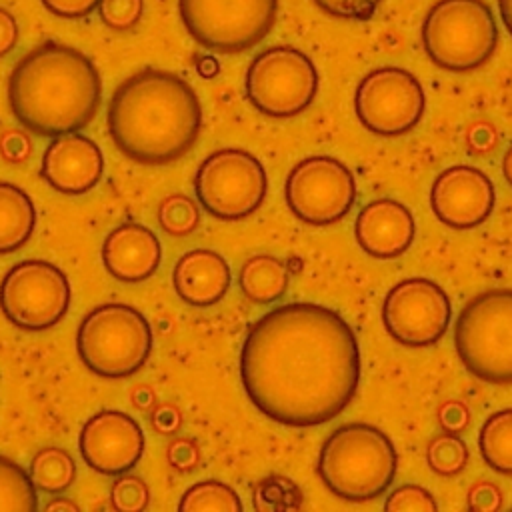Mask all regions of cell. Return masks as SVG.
<instances>
[{
	"instance_id": "6da1fadb",
	"label": "cell",
	"mask_w": 512,
	"mask_h": 512,
	"mask_svg": "<svg viewBox=\"0 0 512 512\" xmlns=\"http://www.w3.org/2000/svg\"><path fill=\"white\" fill-rule=\"evenodd\" d=\"M248 400L270 420L310 428L336 418L360 382V348L332 308L290 302L260 316L240 350Z\"/></svg>"
},
{
	"instance_id": "7a4b0ae2",
	"label": "cell",
	"mask_w": 512,
	"mask_h": 512,
	"mask_svg": "<svg viewBox=\"0 0 512 512\" xmlns=\"http://www.w3.org/2000/svg\"><path fill=\"white\" fill-rule=\"evenodd\" d=\"M106 122L112 142L126 158L164 166L196 144L202 130V104L178 74L146 68L116 86Z\"/></svg>"
},
{
	"instance_id": "3957f363",
	"label": "cell",
	"mask_w": 512,
	"mask_h": 512,
	"mask_svg": "<svg viewBox=\"0 0 512 512\" xmlns=\"http://www.w3.org/2000/svg\"><path fill=\"white\" fill-rule=\"evenodd\" d=\"M102 104L94 62L74 46L54 40L24 54L8 78V106L26 130L60 136L88 126Z\"/></svg>"
},
{
	"instance_id": "277c9868",
	"label": "cell",
	"mask_w": 512,
	"mask_h": 512,
	"mask_svg": "<svg viewBox=\"0 0 512 512\" xmlns=\"http://www.w3.org/2000/svg\"><path fill=\"white\" fill-rule=\"evenodd\" d=\"M398 454L392 440L376 426L348 422L322 444L318 474L322 484L348 502L382 496L396 476Z\"/></svg>"
},
{
	"instance_id": "5b68a950",
	"label": "cell",
	"mask_w": 512,
	"mask_h": 512,
	"mask_svg": "<svg viewBox=\"0 0 512 512\" xmlns=\"http://www.w3.org/2000/svg\"><path fill=\"white\" fill-rule=\"evenodd\" d=\"M454 348L464 368L486 384H512V288L472 296L454 320Z\"/></svg>"
},
{
	"instance_id": "8992f818",
	"label": "cell",
	"mask_w": 512,
	"mask_h": 512,
	"mask_svg": "<svg viewBox=\"0 0 512 512\" xmlns=\"http://www.w3.org/2000/svg\"><path fill=\"white\" fill-rule=\"evenodd\" d=\"M152 328L142 312L122 302H106L90 310L76 332L82 364L102 378H126L150 358Z\"/></svg>"
},
{
	"instance_id": "52a82bcc",
	"label": "cell",
	"mask_w": 512,
	"mask_h": 512,
	"mask_svg": "<svg viewBox=\"0 0 512 512\" xmlns=\"http://www.w3.org/2000/svg\"><path fill=\"white\" fill-rule=\"evenodd\" d=\"M496 44V18L484 0H438L422 22L428 58L450 72L480 68L494 56Z\"/></svg>"
},
{
	"instance_id": "ba28073f",
	"label": "cell",
	"mask_w": 512,
	"mask_h": 512,
	"mask_svg": "<svg viewBox=\"0 0 512 512\" xmlns=\"http://www.w3.org/2000/svg\"><path fill=\"white\" fill-rule=\"evenodd\" d=\"M186 32L206 50L244 52L266 38L278 0H178Z\"/></svg>"
},
{
	"instance_id": "9c48e42d",
	"label": "cell",
	"mask_w": 512,
	"mask_h": 512,
	"mask_svg": "<svg viewBox=\"0 0 512 512\" xmlns=\"http://www.w3.org/2000/svg\"><path fill=\"white\" fill-rule=\"evenodd\" d=\"M194 190L210 216L236 222L260 208L268 176L262 162L248 150L222 148L202 160L194 176Z\"/></svg>"
},
{
	"instance_id": "30bf717a",
	"label": "cell",
	"mask_w": 512,
	"mask_h": 512,
	"mask_svg": "<svg viewBox=\"0 0 512 512\" xmlns=\"http://www.w3.org/2000/svg\"><path fill=\"white\" fill-rule=\"evenodd\" d=\"M248 102L272 118L304 112L318 92L314 62L294 46H270L256 54L244 76Z\"/></svg>"
},
{
	"instance_id": "8fae6325",
	"label": "cell",
	"mask_w": 512,
	"mask_h": 512,
	"mask_svg": "<svg viewBox=\"0 0 512 512\" xmlns=\"http://www.w3.org/2000/svg\"><path fill=\"white\" fill-rule=\"evenodd\" d=\"M66 274L46 260H22L0 282V310L18 328L40 332L56 326L70 308Z\"/></svg>"
},
{
	"instance_id": "7c38bea8",
	"label": "cell",
	"mask_w": 512,
	"mask_h": 512,
	"mask_svg": "<svg viewBox=\"0 0 512 512\" xmlns=\"http://www.w3.org/2000/svg\"><path fill=\"white\" fill-rule=\"evenodd\" d=\"M290 212L312 226L342 220L356 200L352 170L334 156H306L292 166L284 182Z\"/></svg>"
},
{
	"instance_id": "4fadbf2b",
	"label": "cell",
	"mask_w": 512,
	"mask_h": 512,
	"mask_svg": "<svg viewBox=\"0 0 512 512\" xmlns=\"http://www.w3.org/2000/svg\"><path fill=\"white\" fill-rule=\"evenodd\" d=\"M426 98L418 78L398 66L368 72L356 86L354 110L360 124L378 136H400L424 114Z\"/></svg>"
},
{
	"instance_id": "5bb4252c",
	"label": "cell",
	"mask_w": 512,
	"mask_h": 512,
	"mask_svg": "<svg viewBox=\"0 0 512 512\" xmlns=\"http://www.w3.org/2000/svg\"><path fill=\"white\" fill-rule=\"evenodd\" d=\"M448 294L428 278H406L392 286L382 302V324L392 340L408 348L438 342L450 324Z\"/></svg>"
},
{
	"instance_id": "9a60e30c",
	"label": "cell",
	"mask_w": 512,
	"mask_h": 512,
	"mask_svg": "<svg viewBox=\"0 0 512 512\" xmlns=\"http://www.w3.org/2000/svg\"><path fill=\"white\" fill-rule=\"evenodd\" d=\"M82 460L104 476H120L136 466L144 452V432L126 412L100 410L92 414L78 436Z\"/></svg>"
},
{
	"instance_id": "2e32d148",
	"label": "cell",
	"mask_w": 512,
	"mask_h": 512,
	"mask_svg": "<svg viewBox=\"0 0 512 512\" xmlns=\"http://www.w3.org/2000/svg\"><path fill=\"white\" fill-rule=\"evenodd\" d=\"M496 204L492 180L478 168L456 164L442 170L430 188V208L438 222L454 230L484 224Z\"/></svg>"
},
{
	"instance_id": "e0dca14e",
	"label": "cell",
	"mask_w": 512,
	"mask_h": 512,
	"mask_svg": "<svg viewBox=\"0 0 512 512\" xmlns=\"http://www.w3.org/2000/svg\"><path fill=\"white\" fill-rule=\"evenodd\" d=\"M40 176L60 194H86L104 176L102 150L92 138L78 132L54 136L42 154Z\"/></svg>"
},
{
	"instance_id": "ac0fdd59",
	"label": "cell",
	"mask_w": 512,
	"mask_h": 512,
	"mask_svg": "<svg viewBox=\"0 0 512 512\" xmlns=\"http://www.w3.org/2000/svg\"><path fill=\"white\" fill-rule=\"evenodd\" d=\"M416 236L412 212L398 200L378 198L368 202L356 216L354 238L374 258L392 260L402 256Z\"/></svg>"
},
{
	"instance_id": "d6986e66",
	"label": "cell",
	"mask_w": 512,
	"mask_h": 512,
	"mask_svg": "<svg viewBox=\"0 0 512 512\" xmlns=\"http://www.w3.org/2000/svg\"><path fill=\"white\" fill-rule=\"evenodd\" d=\"M100 254L112 278L136 284L148 280L158 270L162 248L158 236L148 226L124 222L108 232Z\"/></svg>"
},
{
	"instance_id": "ffe728a7",
	"label": "cell",
	"mask_w": 512,
	"mask_h": 512,
	"mask_svg": "<svg viewBox=\"0 0 512 512\" xmlns=\"http://www.w3.org/2000/svg\"><path fill=\"white\" fill-rule=\"evenodd\" d=\"M232 272L224 256L210 248L184 252L172 270V286L180 300L206 308L220 302L230 288Z\"/></svg>"
},
{
	"instance_id": "44dd1931",
	"label": "cell",
	"mask_w": 512,
	"mask_h": 512,
	"mask_svg": "<svg viewBox=\"0 0 512 512\" xmlns=\"http://www.w3.org/2000/svg\"><path fill=\"white\" fill-rule=\"evenodd\" d=\"M288 282V266L274 254H254L244 260L238 272L240 290L254 304H272L280 300Z\"/></svg>"
},
{
	"instance_id": "7402d4cb",
	"label": "cell",
	"mask_w": 512,
	"mask_h": 512,
	"mask_svg": "<svg viewBox=\"0 0 512 512\" xmlns=\"http://www.w3.org/2000/svg\"><path fill=\"white\" fill-rule=\"evenodd\" d=\"M36 208L16 184L0 182V256L20 250L34 232Z\"/></svg>"
},
{
	"instance_id": "603a6c76",
	"label": "cell",
	"mask_w": 512,
	"mask_h": 512,
	"mask_svg": "<svg viewBox=\"0 0 512 512\" xmlns=\"http://www.w3.org/2000/svg\"><path fill=\"white\" fill-rule=\"evenodd\" d=\"M482 460L498 474L512 476V408L490 414L478 434Z\"/></svg>"
},
{
	"instance_id": "cb8c5ba5",
	"label": "cell",
	"mask_w": 512,
	"mask_h": 512,
	"mask_svg": "<svg viewBox=\"0 0 512 512\" xmlns=\"http://www.w3.org/2000/svg\"><path fill=\"white\" fill-rule=\"evenodd\" d=\"M28 474L40 492L62 494L74 482L76 462L64 448L46 446L34 454Z\"/></svg>"
},
{
	"instance_id": "d4e9b609",
	"label": "cell",
	"mask_w": 512,
	"mask_h": 512,
	"mask_svg": "<svg viewBox=\"0 0 512 512\" xmlns=\"http://www.w3.org/2000/svg\"><path fill=\"white\" fill-rule=\"evenodd\" d=\"M36 490L30 474L0 454V512H36Z\"/></svg>"
},
{
	"instance_id": "484cf974",
	"label": "cell",
	"mask_w": 512,
	"mask_h": 512,
	"mask_svg": "<svg viewBox=\"0 0 512 512\" xmlns=\"http://www.w3.org/2000/svg\"><path fill=\"white\" fill-rule=\"evenodd\" d=\"M182 512H240L242 502L236 490L220 480H204L192 484L178 502Z\"/></svg>"
},
{
	"instance_id": "4316f807",
	"label": "cell",
	"mask_w": 512,
	"mask_h": 512,
	"mask_svg": "<svg viewBox=\"0 0 512 512\" xmlns=\"http://www.w3.org/2000/svg\"><path fill=\"white\" fill-rule=\"evenodd\" d=\"M158 224L170 236H188L200 226V208L182 192L168 194L158 204Z\"/></svg>"
},
{
	"instance_id": "83f0119b",
	"label": "cell",
	"mask_w": 512,
	"mask_h": 512,
	"mask_svg": "<svg viewBox=\"0 0 512 512\" xmlns=\"http://www.w3.org/2000/svg\"><path fill=\"white\" fill-rule=\"evenodd\" d=\"M426 462L430 470L438 476H456L466 468L468 446L454 432H442L428 442Z\"/></svg>"
},
{
	"instance_id": "f1b7e54d",
	"label": "cell",
	"mask_w": 512,
	"mask_h": 512,
	"mask_svg": "<svg viewBox=\"0 0 512 512\" xmlns=\"http://www.w3.org/2000/svg\"><path fill=\"white\" fill-rule=\"evenodd\" d=\"M302 492L286 476H268L254 490L256 510H292L300 508Z\"/></svg>"
},
{
	"instance_id": "f546056e",
	"label": "cell",
	"mask_w": 512,
	"mask_h": 512,
	"mask_svg": "<svg viewBox=\"0 0 512 512\" xmlns=\"http://www.w3.org/2000/svg\"><path fill=\"white\" fill-rule=\"evenodd\" d=\"M110 504L114 510L122 512L146 510L150 504V490L142 478L120 474L110 488Z\"/></svg>"
},
{
	"instance_id": "4dcf8cb0",
	"label": "cell",
	"mask_w": 512,
	"mask_h": 512,
	"mask_svg": "<svg viewBox=\"0 0 512 512\" xmlns=\"http://www.w3.org/2000/svg\"><path fill=\"white\" fill-rule=\"evenodd\" d=\"M384 510H388V512H436L438 504H436L432 492H428L426 488H422L418 484H402L388 494V498L384 502Z\"/></svg>"
},
{
	"instance_id": "1f68e13d",
	"label": "cell",
	"mask_w": 512,
	"mask_h": 512,
	"mask_svg": "<svg viewBox=\"0 0 512 512\" xmlns=\"http://www.w3.org/2000/svg\"><path fill=\"white\" fill-rule=\"evenodd\" d=\"M98 10L102 22L110 30L126 32L140 22L144 0H100Z\"/></svg>"
},
{
	"instance_id": "d6a6232c",
	"label": "cell",
	"mask_w": 512,
	"mask_h": 512,
	"mask_svg": "<svg viewBox=\"0 0 512 512\" xmlns=\"http://www.w3.org/2000/svg\"><path fill=\"white\" fill-rule=\"evenodd\" d=\"M320 10L336 18L366 20L370 18L382 0H314Z\"/></svg>"
},
{
	"instance_id": "836d02e7",
	"label": "cell",
	"mask_w": 512,
	"mask_h": 512,
	"mask_svg": "<svg viewBox=\"0 0 512 512\" xmlns=\"http://www.w3.org/2000/svg\"><path fill=\"white\" fill-rule=\"evenodd\" d=\"M504 504L502 492L488 480L474 482L466 494V506L474 512H496Z\"/></svg>"
},
{
	"instance_id": "e575fe53",
	"label": "cell",
	"mask_w": 512,
	"mask_h": 512,
	"mask_svg": "<svg viewBox=\"0 0 512 512\" xmlns=\"http://www.w3.org/2000/svg\"><path fill=\"white\" fill-rule=\"evenodd\" d=\"M42 6L58 16V18H68V20H78L88 14H92L100 0H40Z\"/></svg>"
},
{
	"instance_id": "d590c367",
	"label": "cell",
	"mask_w": 512,
	"mask_h": 512,
	"mask_svg": "<svg viewBox=\"0 0 512 512\" xmlns=\"http://www.w3.org/2000/svg\"><path fill=\"white\" fill-rule=\"evenodd\" d=\"M438 422L444 432H462L470 422V410L460 400H446L438 408Z\"/></svg>"
},
{
	"instance_id": "8d00e7d4",
	"label": "cell",
	"mask_w": 512,
	"mask_h": 512,
	"mask_svg": "<svg viewBox=\"0 0 512 512\" xmlns=\"http://www.w3.org/2000/svg\"><path fill=\"white\" fill-rule=\"evenodd\" d=\"M32 144L22 130H8L0 136V154L8 162H22L30 156Z\"/></svg>"
},
{
	"instance_id": "74e56055",
	"label": "cell",
	"mask_w": 512,
	"mask_h": 512,
	"mask_svg": "<svg viewBox=\"0 0 512 512\" xmlns=\"http://www.w3.org/2000/svg\"><path fill=\"white\" fill-rule=\"evenodd\" d=\"M18 42V22L6 8L0 6V58L14 50Z\"/></svg>"
},
{
	"instance_id": "f35d334b",
	"label": "cell",
	"mask_w": 512,
	"mask_h": 512,
	"mask_svg": "<svg viewBox=\"0 0 512 512\" xmlns=\"http://www.w3.org/2000/svg\"><path fill=\"white\" fill-rule=\"evenodd\" d=\"M168 458L172 462L174 468H182L188 470L198 462V450L190 440H178L170 446L168 450Z\"/></svg>"
},
{
	"instance_id": "ab89813d",
	"label": "cell",
	"mask_w": 512,
	"mask_h": 512,
	"mask_svg": "<svg viewBox=\"0 0 512 512\" xmlns=\"http://www.w3.org/2000/svg\"><path fill=\"white\" fill-rule=\"evenodd\" d=\"M468 140H470V146H472V148H476L478 142H482V144H480V152H484V150L492 148L494 132H492L490 126H486V130H484V124H478V126H474V128L470 130Z\"/></svg>"
},
{
	"instance_id": "60d3db41",
	"label": "cell",
	"mask_w": 512,
	"mask_h": 512,
	"mask_svg": "<svg viewBox=\"0 0 512 512\" xmlns=\"http://www.w3.org/2000/svg\"><path fill=\"white\" fill-rule=\"evenodd\" d=\"M44 510H48V512H60V510H64V512H70V510H78V506L72 502V500H68V498H64V496H56L54 500H50L46 506H44Z\"/></svg>"
},
{
	"instance_id": "b9f144b4",
	"label": "cell",
	"mask_w": 512,
	"mask_h": 512,
	"mask_svg": "<svg viewBox=\"0 0 512 512\" xmlns=\"http://www.w3.org/2000/svg\"><path fill=\"white\" fill-rule=\"evenodd\" d=\"M498 12L502 18V24L512 36V0H498Z\"/></svg>"
},
{
	"instance_id": "7bdbcfd3",
	"label": "cell",
	"mask_w": 512,
	"mask_h": 512,
	"mask_svg": "<svg viewBox=\"0 0 512 512\" xmlns=\"http://www.w3.org/2000/svg\"><path fill=\"white\" fill-rule=\"evenodd\" d=\"M502 174H504L506 182L512 186V144L506 148V152L502 156Z\"/></svg>"
}]
</instances>
